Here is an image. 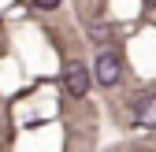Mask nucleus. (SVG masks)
I'll use <instances>...</instances> for the list:
<instances>
[{"label":"nucleus","instance_id":"20e7f679","mask_svg":"<svg viewBox=\"0 0 156 152\" xmlns=\"http://www.w3.org/2000/svg\"><path fill=\"white\" fill-rule=\"evenodd\" d=\"M34 8H41V11H56V8H60V0H34Z\"/></svg>","mask_w":156,"mask_h":152},{"label":"nucleus","instance_id":"f03ea898","mask_svg":"<svg viewBox=\"0 0 156 152\" xmlns=\"http://www.w3.org/2000/svg\"><path fill=\"white\" fill-rule=\"evenodd\" d=\"M63 89L71 93V97H86L89 93V71L82 63H67L63 67Z\"/></svg>","mask_w":156,"mask_h":152},{"label":"nucleus","instance_id":"7ed1b4c3","mask_svg":"<svg viewBox=\"0 0 156 152\" xmlns=\"http://www.w3.org/2000/svg\"><path fill=\"white\" fill-rule=\"evenodd\" d=\"M138 123L156 130V93H141L138 97Z\"/></svg>","mask_w":156,"mask_h":152},{"label":"nucleus","instance_id":"f257e3e1","mask_svg":"<svg viewBox=\"0 0 156 152\" xmlns=\"http://www.w3.org/2000/svg\"><path fill=\"white\" fill-rule=\"evenodd\" d=\"M119 78H123V60L112 48H101V56H97V85L112 89V85H119Z\"/></svg>","mask_w":156,"mask_h":152}]
</instances>
